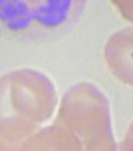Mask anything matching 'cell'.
Instances as JSON below:
<instances>
[{"label": "cell", "instance_id": "cell-5", "mask_svg": "<svg viewBox=\"0 0 133 151\" xmlns=\"http://www.w3.org/2000/svg\"><path fill=\"white\" fill-rule=\"evenodd\" d=\"M117 8H119L121 16L133 22V0H111Z\"/></svg>", "mask_w": 133, "mask_h": 151}, {"label": "cell", "instance_id": "cell-4", "mask_svg": "<svg viewBox=\"0 0 133 151\" xmlns=\"http://www.w3.org/2000/svg\"><path fill=\"white\" fill-rule=\"evenodd\" d=\"M105 58L109 70L121 83L133 87V28H123L109 38Z\"/></svg>", "mask_w": 133, "mask_h": 151}, {"label": "cell", "instance_id": "cell-3", "mask_svg": "<svg viewBox=\"0 0 133 151\" xmlns=\"http://www.w3.org/2000/svg\"><path fill=\"white\" fill-rule=\"evenodd\" d=\"M85 0H0V24L20 36L59 32L77 20Z\"/></svg>", "mask_w": 133, "mask_h": 151}, {"label": "cell", "instance_id": "cell-6", "mask_svg": "<svg viewBox=\"0 0 133 151\" xmlns=\"http://www.w3.org/2000/svg\"><path fill=\"white\" fill-rule=\"evenodd\" d=\"M123 149H133V125L129 127V131H127V137H125V141H123V145H121Z\"/></svg>", "mask_w": 133, "mask_h": 151}, {"label": "cell", "instance_id": "cell-2", "mask_svg": "<svg viewBox=\"0 0 133 151\" xmlns=\"http://www.w3.org/2000/svg\"><path fill=\"white\" fill-rule=\"evenodd\" d=\"M60 123L85 149H115L109 103L93 85H77L63 99Z\"/></svg>", "mask_w": 133, "mask_h": 151}, {"label": "cell", "instance_id": "cell-1", "mask_svg": "<svg viewBox=\"0 0 133 151\" xmlns=\"http://www.w3.org/2000/svg\"><path fill=\"white\" fill-rule=\"evenodd\" d=\"M55 103V87L40 73L18 70L0 79V149L47 121Z\"/></svg>", "mask_w": 133, "mask_h": 151}]
</instances>
